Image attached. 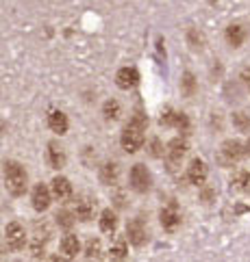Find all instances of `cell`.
I'll return each mask as SVG.
<instances>
[{"instance_id": "1", "label": "cell", "mask_w": 250, "mask_h": 262, "mask_svg": "<svg viewBox=\"0 0 250 262\" xmlns=\"http://www.w3.org/2000/svg\"><path fill=\"white\" fill-rule=\"evenodd\" d=\"M146 124H148V119L144 115H133V119L128 121V124L124 126V133H122V147L126 149L128 154H133L137 152L142 145H144V130H146Z\"/></svg>"}, {"instance_id": "21", "label": "cell", "mask_w": 250, "mask_h": 262, "mask_svg": "<svg viewBox=\"0 0 250 262\" xmlns=\"http://www.w3.org/2000/svg\"><path fill=\"white\" fill-rule=\"evenodd\" d=\"M116 212L113 210H103V214H100V230L103 232H113L116 230Z\"/></svg>"}, {"instance_id": "16", "label": "cell", "mask_w": 250, "mask_h": 262, "mask_svg": "<svg viewBox=\"0 0 250 262\" xmlns=\"http://www.w3.org/2000/svg\"><path fill=\"white\" fill-rule=\"evenodd\" d=\"M124 258H126V241L124 236H118L109 249V262H122Z\"/></svg>"}, {"instance_id": "5", "label": "cell", "mask_w": 250, "mask_h": 262, "mask_svg": "<svg viewBox=\"0 0 250 262\" xmlns=\"http://www.w3.org/2000/svg\"><path fill=\"white\" fill-rule=\"evenodd\" d=\"M126 236L135 247H142L144 243L148 241V230H146L144 221L140 217H135V219H131L126 223Z\"/></svg>"}, {"instance_id": "22", "label": "cell", "mask_w": 250, "mask_h": 262, "mask_svg": "<svg viewBox=\"0 0 250 262\" xmlns=\"http://www.w3.org/2000/svg\"><path fill=\"white\" fill-rule=\"evenodd\" d=\"M103 115H105V119H118V115H120V104H118V100H107L105 104H103Z\"/></svg>"}, {"instance_id": "19", "label": "cell", "mask_w": 250, "mask_h": 262, "mask_svg": "<svg viewBox=\"0 0 250 262\" xmlns=\"http://www.w3.org/2000/svg\"><path fill=\"white\" fill-rule=\"evenodd\" d=\"M79 238L74 236V234H68V236H63V241H61V251L66 254L68 258H74L79 254Z\"/></svg>"}, {"instance_id": "7", "label": "cell", "mask_w": 250, "mask_h": 262, "mask_svg": "<svg viewBox=\"0 0 250 262\" xmlns=\"http://www.w3.org/2000/svg\"><path fill=\"white\" fill-rule=\"evenodd\" d=\"M5 241H7V247L11 251H20L24 247V228L20 223L11 221L5 230Z\"/></svg>"}, {"instance_id": "23", "label": "cell", "mask_w": 250, "mask_h": 262, "mask_svg": "<svg viewBox=\"0 0 250 262\" xmlns=\"http://www.w3.org/2000/svg\"><path fill=\"white\" fill-rule=\"evenodd\" d=\"M85 256L89 260H98L100 258V241L98 238H89L85 245Z\"/></svg>"}, {"instance_id": "17", "label": "cell", "mask_w": 250, "mask_h": 262, "mask_svg": "<svg viewBox=\"0 0 250 262\" xmlns=\"http://www.w3.org/2000/svg\"><path fill=\"white\" fill-rule=\"evenodd\" d=\"M48 161L52 169H61L66 165V154H63V149L57 143H48Z\"/></svg>"}, {"instance_id": "18", "label": "cell", "mask_w": 250, "mask_h": 262, "mask_svg": "<svg viewBox=\"0 0 250 262\" xmlns=\"http://www.w3.org/2000/svg\"><path fill=\"white\" fill-rule=\"evenodd\" d=\"M118 165L116 163H107L105 167H100V182L103 184H116L118 182Z\"/></svg>"}, {"instance_id": "3", "label": "cell", "mask_w": 250, "mask_h": 262, "mask_svg": "<svg viewBox=\"0 0 250 262\" xmlns=\"http://www.w3.org/2000/svg\"><path fill=\"white\" fill-rule=\"evenodd\" d=\"M242 156H244V145L239 143L237 139H228V141L222 143V147H220V165L222 167L235 165Z\"/></svg>"}, {"instance_id": "8", "label": "cell", "mask_w": 250, "mask_h": 262, "mask_svg": "<svg viewBox=\"0 0 250 262\" xmlns=\"http://www.w3.org/2000/svg\"><path fill=\"white\" fill-rule=\"evenodd\" d=\"M185 152H187V143H185V139H181V137L172 139L170 145H168V163H170V169H174V167L181 163V158L185 156Z\"/></svg>"}, {"instance_id": "13", "label": "cell", "mask_w": 250, "mask_h": 262, "mask_svg": "<svg viewBox=\"0 0 250 262\" xmlns=\"http://www.w3.org/2000/svg\"><path fill=\"white\" fill-rule=\"evenodd\" d=\"M52 195L57 200H68L70 195H72V184L68 178H63V176H57L52 180Z\"/></svg>"}, {"instance_id": "25", "label": "cell", "mask_w": 250, "mask_h": 262, "mask_svg": "<svg viewBox=\"0 0 250 262\" xmlns=\"http://www.w3.org/2000/svg\"><path fill=\"white\" fill-rule=\"evenodd\" d=\"M183 89H185V93H187V96H191V93H194V76H191V74H185V78H183Z\"/></svg>"}, {"instance_id": "12", "label": "cell", "mask_w": 250, "mask_h": 262, "mask_svg": "<svg viewBox=\"0 0 250 262\" xmlns=\"http://www.w3.org/2000/svg\"><path fill=\"white\" fill-rule=\"evenodd\" d=\"M91 217H94V200L87 198V195H81L76 200V219L89 221Z\"/></svg>"}, {"instance_id": "11", "label": "cell", "mask_w": 250, "mask_h": 262, "mask_svg": "<svg viewBox=\"0 0 250 262\" xmlns=\"http://www.w3.org/2000/svg\"><path fill=\"white\" fill-rule=\"evenodd\" d=\"M137 80H140V74H137L135 68H122L116 74V82L120 89H131L137 85Z\"/></svg>"}, {"instance_id": "27", "label": "cell", "mask_w": 250, "mask_h": 262, "mask_svg": "<svg viewBox=\"0 0 250 262\" xmlns=\"http://www.w3.org/2000/svg\"><path fill=\"white\" fill-rule=\"evenodd\" d=\"M242 78L246 80V85H248V89H250V70H248V68L242 72Z\"/></svg>"}, {"instance_id": "24", "label": "cell", "mask_w": 250, "mask_h": 262, "mask_svg": "<svg viewBox=\"0 0 250 262\" xmlns=\"http://www.w3.org/2000/svg\"><path fill=\"white\" fill-rule=\"evenodd\" d=\"M54 219H57V223H59L61 228H72V223H74V217H72L70 210H59Z\"/></svg>"}, {"instance_id": "15", "label": "cell", "mask_w": 250, "mask_h": 262, "mask_svg": "<svg viewBox=\"0 0 250 262\" xmlns=\"http://www.w3.org/2000/svg\"><path fill=\"white\" fill-rule=\"evenodd\" d=\"M226 39L233 48H237V46H242V41L246 39V29L242 24H230L226 29Z\"/></svg>"}, {"instance_id": "29", "label": "cell", "mask_w": 250, "mask_h": 262, "mask_svg": "<svg viewBox=\"0 0 250 262\" xmlns=\"http://www.w3.org/2000/svg\"><path fill=\"white\" fill-rule=\"evenodd\" d=\"M246 147H248V154H250V141H248V145H246Z\"/></svg>"}, {"instance_id": "9", "label": "cell", "mask_w": 250, "mask_h": 262, "mask_svg": "<svg viewBox=\"0 0 250 262\" xmlns=\"http://www.w3.org/2000/svg\"><path fill=\"white\" fill-rule=\"evenodd\" d=\"M187 178H189V182L196 184V186L205 184V180H207V165H205V161L194 158V161L189 163V167H187Z\"/></svg>"}, {"instance_id": "2", "label": "cell", "mask_w": 250, "mask_h": 262, "mask_svg": "<svg viewBox=\"0 0 250 262\" xmlns=\"http://www.w3.org/2000/svg\"><path fill=\"white\" fill-rule=\"evenodd\" d=\"M5 182H7V189L11 195L20 198L26 191V171L20 163L15 161H7L5 163Z\"/></svg>"}, {"instance_id": "28", "label": "cell", "mask_w": 250, "mask_h": 262, "mask_svg": "<svg viewBox=\"0 0 250 262\" xmlns=\"http://www.w3.org/2000/svg\"><path fill=\"white\" fill-rule=\"evenodd\" d=\"M50 262H68V260H66V258H59V256H52Z\"/></svg>"}, {"instance_id": "6", "label": "cell", "mask_w": 250, "mask_h": 262, "mask_svg": "<svg viewBox=\"0 0 250 262\" xmlns=\"http://www.w3.org/2000/svg\"><path fill=\"white\" fill-rule=\"evenodd\" d=\"M159 221H161L163 230H168V232H174V230H177V228L181 226V214H179L177 204L170 202L168 206H163V208L159 210Z\"/></svg>"}, {"instance_id": "14", "label": "cell", "mask_w": 250, "mask_h": 262, "mask_svg": "<svg viewBox=\"0 0 250 262\" xmlns=\"http://www.w3.org/2000/svg\"><path fill=\"white\" fill-rule=\"evenodd\" d=\"M48 126L52 133H57V135H66V130H68V117L61 113V111H54V113L48 115Z\"/></svg>"}, {"instance_id": "4", "label": "cell", "mask_w": 250, "mask_h": 262, "mask_svg": "<svg viewBox=\"0 0 250 262\" xmlns=\"http://www.w3.org/2000/svg\"><path fill=\"white\" fill-rule=\"evenodd\" d=\"M150 184H152L150 171H148L142 163L133 165V169H131V186H133V189L137 193H146L148 189H150Z\"/></svg>"}, {"instance_id": "26", "label": "cell", "mask_w": 250, "mask_h": 262, "mask_svg": "<svg viewBox=\"0 0 250 262\" xmlns=\"http://www.w3.org/2000/svg\"><path fill=\"white\" fill-rule=\"evenodd\" d=\"M33 258H44V245L40 247V243H33Z\"/></svg>"}, {"instance_id": "10", "label": "cell", "mask_w": 250, "mask_h": 262, "mask_svg": "<svg viewBox=\"0 0 250 262\" xmlns=\"http://www.w3.org/2000/svg\"><path fill=\"white\" fill-rule=\"evenodd\" d=\"M31 202H33V208L37 212H44L50 206V191H48V186H46V184H37L33 189Z\"/></svg>"}, {"instance_id": "20", "label": "cell", "mask_w": 250, "mask_h": 262, "mask_svg": "<svg viewBox=\"0 0 250 262\" xmlns=\"http://www.w3.org/2000/svg\"><path fill=\"white\" fill-rule=\"evenodd\" d=\"M230 184H233L237 191H250V171H246V169L235 171V176L230 178Z\"/></svg>"}]
</instances>
